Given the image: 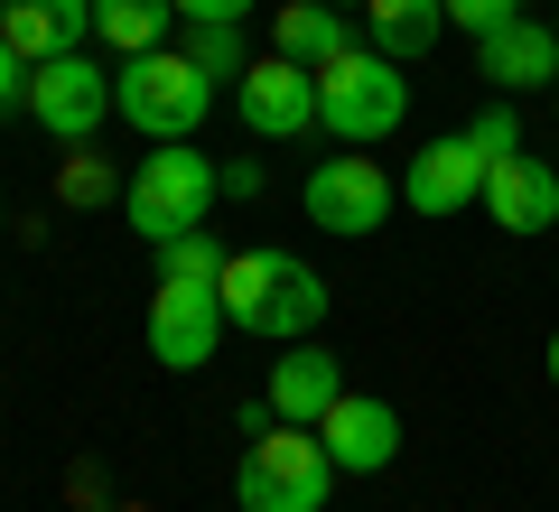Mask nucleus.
Returning a JSON list of instances; mask_svg holds the SVG:
<instances>
[{"instance_id":"obj_18","label":"nucleus","mask_w":559,"mask_h":512,"mask_svg":"<svg viewBox=\"0 0 559 512\" xmlns=\"http://www.w3.org/2000/svg\"><path fill=\"white\" fill-rule=\"evenodd\" d=\"M168 28H178V0H94V38L121 57H150Z\"/></svg>"},{"instance_id":"obj_11","label":"nucleus","mask_w":559,"mask_h":512,"mask_svg":"<svg viewBox=\"0 0 559 512\" xmlns=\"http://www.w3.org/2000/svg\"><path fill=\"white\" fill-rule=\"evenodd\" d=\"M318 438H326V456H336V475H382L401 456V410L373 401V392H345L336 410L318 419Z\"/></svg>"},{"instance_id":"obj_24","label":"nucleus","mask_w":559,"mask_h":512,"mask_svg":"<svg viewBox=\"0 0 559 512\" xmlns=\"http://www.w3.org/2000/svg\"><path fill=\"white\" fill-rule=\"evenodd\" d=\"M261 187H271L261 158H224V197H261Z\"/></svg>"},{"instance_id":"obj_7","label":"nucleus","mask_w":559,"mask_h":512,"mask_svg":"<svg viewBox=\"0 0 559 512\" xmlns=\"http://www.w3.org/2000/svg\"><path fill=\"white\" fill-rule=\"evenodd\" d=\"M103 112H121L112 103V75H94V57H47L28 66V121H38L47 140H66V150H84V140L103 131Z\"/></svg>"},{"instance_id":"obj_21","label":"nucleus","mask_w":559,"mask_h":512,"mask_svg":"<svg viewBox=\"0 0 559 512\" xmlns=\"http://www.w3.org/2000/svg\"><path fill=\"white\" fill-rule=\"evenodd\" d=\"M57 197H66V205H103V197H112V168H103V150H94V140H84V150H66Z\"/></svg>"},{"instance_id":"obj_19","label":"nucleus","mask_w":559,"mask_h":512,"mask_svg":"<svg viewBox=\"0 0 559 512\" xmlns=\"http://www.w3.org/2000/svg\"><path fill=\"white\" fill-rule=\"evenodd\" d=\"M150 252H159V279H197V289H215V279H224V261H234L215 234H205V224H197V234H168V242H150Z\"/></svg>"},{"instance_id":"obj_25","label":"nucleus","mask_w":559,"mask_h":512,"mask_svg":"<svg viewBox=\"0 0 559 512\" xmlns=\"http://www.w3.org/2000/svg\"><path fill=\"white\" fill-rule=\"evenodd\" d=\"M178 20H252V0H178Z\"/></svg>"},{"instance_id":"obj_12","label":"nucleus","mask_w":559,"mask_h":512,"mask_svg":"<svg viewBox=\"0 0 559 512\" xmlns=\"http://www.w3.org/2000/svg\"><path fill=\"white\" fill-rule=\"evenodd\" d=\"M485 215H495L503 234H522V242L550 234V224H559V178L540 168L532 150H503V158H495V178H485Z\"/></svg>"},{"instance_id":"obj_1","label":"nucleus","mask_w":559,"mask_h":512,"mask_svg":"<svg viewBox=\"0 0 559 512\" xmlns=\"http://www.w3.org/2000/svg\"><path fill=\"white\" fill-rule=\"evenodd\" d=\"M215 289H224V326L271 335V345H299V335H318V317L336 308V298H326V279L308 271L299 252H234Z\"/></svg>"},{"instance_id":"obj_2","label":"nucleus","mask_w":559,"mask_h":512,"mask_svg":"<svg viewBox=\"0 0 559 512\" xmlns=\"http://www.w3.org/2000/svg\"><path fill=\"white\" fill-rule=\"evenodd\" d=\"M503 150H522V121L495 103V112H476L466 131L429 140V150L411 158L401 205H411V215H466V205H485V178H495V158H503Z\"/></svg>"},{"instance_id":"obj_29","label":"nucleus","mask_w":559,"mask_h":512,"mask_svg":"<svg viewBox=\"0 0 559 512\" xmlns=\"http://www.w3.org/2000/svg\"><path fill=\"white\" fill-rule=\"evenodd\" d=\"M0 224H10V205H0Z\"/></svg>"},{"instance_id":"obj_14","label":"nucleus","mask_w":559,"mask_h":512,"mask_svg":"<svg viewBox=\"0 0 559 512\" xmlns=\"http://www.w3.org/2000/svg\"><path fill=\"white\" fill-rule=\"evenodd\" d=\"M476 66L503 84V94H532V84H559V28L550 20H503L495 38H476Z\"/></svg>"},{"instance_id":"obj_3","label":"nucleus","mask_w":559,"mask_h":512,"mask_svg":"<svg viewBox=\"0 0 559 512\" xmlns=\"http://www.w3.org/2000/svg\"><path fill=\"white\" fill-rule=\"evenodd\" d=\"M234 493H242V512H326V493H336V456H326V438L299 429V419L252 429V438H242Z\"/></svg>"},{"instance_id":"obj_4","label":"nucleus","mask_w":559,"mask_h":512,"mask_svg":"<svg viewBox=\"0 0 559 512\" xmlns=\"http://www.w3.org/2000/svg\"><path fill=\"white\" fill-rule=\"evenodd\" d=\"M112 103L140 140H187L205 112H215V75H205L187 47H150V57H121Z\"/></svg>"},{"instance_id":"obj_15","label":"nucleus","mask_w":559,"mask_h":512,"mask_svg":"<svg viewBox=\"0 0 559 512\" xmlns=\"http://www.w3.org/2000/svg\"><path fill=\"white\" fill-rule=\"evenodd\" d=\"M0 38L20 47L28 66L75 57V47L94 38V0H0Z\"/></svg>"},{"instance_id":"obj_22","label":"nucleus","mask_w":559,"mask_h":512,"mask_svg":"<svg viewBox=\"0 0 559 512\" xmlns=\"http://www.w3.org/2000/svg\"><path fill=\"white\" fill-rule=\"evenodd\" d=\"M503 20H522V0H448V28H466V38H495Z\"/></svg>"},{"instance_id":"obj_27","label":"nucleus","mask_w":559,"mask_h":512,"mask_svg":"<svg viewBox=\"0 0 559 512\" xmlns=\"http://www.w3.org/2000/svg\"><path fill=\"white\" fill-rule=\"evenodd\" d=\"M326 10H364V0H326Z\"/></svg>"},{"instance_id":"obj_30","label":"nucleus","mask_w":559,"mask_h":512,"mask_svg":"<svg viewBox=\"0 0 559 512\" xmlns=\"http://www.w3.org/2000/svg\"><path fill=\"white\" fill-rule=\"evenodd\" d=\"M550 28H559V20H550Z\"/></svg>"},{"instance_id":"obj_6","label":"nucleus","mask_w":559,"mask_h":512,"mask_svg":"<svg viewBox=\"0 0 559 512\" xmlns=\"http://www.w3.org/2000/svg\"><path fill=\"white\" fill-rule=\"evenodd\" d=\"M401 112H411V84H401L392 57H373V47H345V57L318 66V131L345 140V150H364V140H392Z\"/></svg>"},{"instance_id":"obj_16","label":"nucleus","mask_w":559,"mask_h":512,"mask_svg":"<svg viewBox=\"0 0 559 512\" xmlns=\"http://www.w3.org/2000/svg\"><path fill=\"white\" fill-rule=\"evenodd\" d=\"M355 20H364V47H373V57L411 66V57H429V47H439L448 0H364Z\"/></svg>"},{"instance_id":"obj_20","label":"nucleus","mask_w":559,"mask_h":512,"mask_svg":"<svg viewBox=\"0 0 559 512\" xmlns=\"http://www.w3.org/2000/svg\"><path fill=\"white\" fill-rule=\"evenodd\" d=\"M178 28H187L178 47H187V57H197V66H205V75H215V84L252 66V57H242V28H234V20H178Z\"/></svg>"},{"instance_id":"obj_23","label":"nucleus","mask_w":559,"mask_h":512,"mask_svg":"<svg viewBox=\"0 0 559 512\" xmlns=\"http://www.w3.org/2000/svg\"><path fill=\"white\" fill-rule=\"evenodd\" d=\"M10 112H28V57L0 38V121H10Z\"/></svg>"},{"instance_id":"obj_5","label":"nucleus","mask_w":559,"mask_h":512,"mask_svg":"<svg viewBox=\"0 0 559 512\" xmlns=\"http://www.w3.org/2000/svg\"><path fill=\"white\" fill-rule=\"evenodd\" d=\"M215 197H224V168H215V158L187 150V140H159V150L140 158V178L121 187V215H131L140 242H168V234H197Z\"/></svg>"},{"instance_id":"obj_9","label":"nucleus","mask_w":559,"mask_h":512,"mask_svg":"<svg viewBox=\"0 0 559 512\" xmlns=\"http://www.w3.org/2000/svg\"><path fill=\"white\" fill-rule=\"evenodd\" d=\"M234 94H242V131H261V140H308L318 131V66H289L280 47L242 66Z\"/></svg>"},{"instance_id":"obj_8","label":"nucleus","mask_w":559,"mask_h":512,"mask_svg":"<svg viewBox=\"0 0 559 512\" xmlns=\"http://www.w3.org/2000/svg\"><path fill=\"white\" fill-rule=\"evenodd\" d=\"M224 345V289H197V279H159L150 289V355L168 373H205Z\"/></svg>"},{"instance_id":"obj_10","label":"nucleus","mask_w":559,"mask_h":512,"mask_svg":"<svg viewBox=\"0 0 559 512\" xmlns=\"http://www.w3.org/2000/svg\"><path fill=\"white\" fill-rule=\"evenodd\" d=\"M308 224H326V234H373V224H392V178L364 150L318 158L308 168Z\"/></svg>"},{"instance_id":"obj_17","label":"nucleus","mask_w":559,"mask_h":512,"mask_svg":"<svg viewBox=\"0 0 559 512\" xmlns=\"http://www.w3.org/2000/svg\"><path fill=\"white\" fill-rule=\"evenodd\" d=\"M271 38H280V57H289V66H326V57L355 47V28H345V10H326V0H280V10H271Z\"/></svg>"},{"instance_id":"obj_28","label":"nucleus","mask_w":559,"mask_h":512,"mask_svg":"<svg viewBox=\"0 0 559 512\" xmlns=\"http://www.w3.org/2000/svg\"><path fill=\"white\" fill-rule=\"evenodd\" d=\"M112 512H150V503H112Z\"/></svg>"},{"instance_id":"obj_26","label":"nucleus","mask_w":559,"mask_h":512,"mask_svg":"<svg viewBox=\"0 0 559 512\" xmlns=\"http://www.w3.org/2000/svg\"><path fill=\"white\" fill-rule=\"evenodd\" d=\"M550 382H559V335H550Z\"/></svg>"},{"instance_id":"obj_13","label":"nucleus","mask_w":559,"mask_h":512,"mask_svg":"<svg viewBox=\"0 0 559 512\" xmlns=\"http://www.w3.org/2000/svg\"><path fill=\"white\" fill-rule=\"evenodd\" d=\"M261 401H271V419H299V429H318V419L345 401V364L326 355V345H308V335H299V345L271 364V392H261Z\"/></svg>"}]
</instances>
